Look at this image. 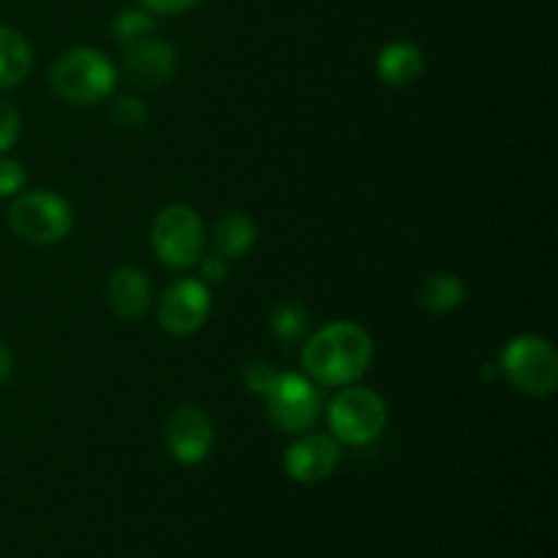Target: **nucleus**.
Segmentation results:
<instances>
[{"instance_id":"nucleus-2","label":"nucleus","mask_w":558,"mask_h":558,"mask_svg":"<svg viewBox=\"0 0 558 558\" xmlns=\"http://www.w3.org/2000/svg\"><path fill=\"white\" fill-rule=\"evenodd\" d=\"M49 82L63 101L74 104V107H93L114 90L118 69L98 49L76 47L54 60Z\"/></svg>"},{"instance_id":"nucleus-25","label":"nucleus","mask_w":558,"mask_h":558,"mask_svg":"<svg viewBox=\"0 0 558 558\" xmlns=\"http://www.w3.org/2000/svg\"><path fill=\"white\" fill-rule=\"evenodd\" d=\"M11 365H14V360H11L9 347H5V343L0 341V387H3L5 381H9V376H11Z\"/></svg>"},{"instance_id":"nucleus-23","label":"nucleus","mask_w":558,"mask_h":558,"mask_svg":"<svg viewBox=\"0 0 558 558\" xmlns=\"http://www.w3.org/2000/svg\"><path fill=\"white\" fill-rule=\"evenodd\" d=\"M199 3L202 0H140L142 9H147L150 14H183Z\"/></svg>"},{"instance_id":"nucleus-12","label":"nucleus","mask_w":558,"mask_h":558,"mask_svg":"<svg viewBox=\"0 0 558 558\" xmlns=\"http://www.w3.org/2000/svg\"><path fill=\"white\" fill-rule=\"evenodd\" d=\"M107 300L120 319H142L147 314V308H150L153 300L150 281L136 267H118L107 281Z\"/></svg>"},{"instance_id":"nucleus-19","label":"nucleus","mask_w":558,"mask_h":558,"mask_svg":"<svg viewBox=\"0 0 558 558\" xmlns=\"http://www.w3.org/2000/svg\"><path fill=\"white\" fill-rule=\"evenodd\" d=\"M112 120L123 129H140L147 120V107L134 96H120L112 104Z\"/></svg>"},{"instance_id":"nucleus-4","label":"nucleus","mask_w":558,"mask_h":558,"mask_svg":"<svg viewBox=\"0 0 558 558\" xmlns=\"http://www.w3.org/2000/svg\"><path fill=\"white\" fill-rule=\"evenodd\" d=\"M330 430L341 445H371L387 425V403L368 387H347L330 403Z\"/></svg>"},{"instance_id":"nucleus-17","label":"nucleus","mask_w":558,"mask_h":558,"mask_svg":"<svg viewBox=\"0 0 558 558\" xmlns=\"http://www.w3.org/2000/svg\"><path fill=\"white\" fill-rule=\"evenodd\" d=\"M272 336L281 338L283 343L300 341L308 330V311L298 303V300H283L270 316Z\"/></svg>"},{"instance_id":"nucleus-16","label":"nucleus","mask_w":558,"mask_h":558,"mask_svg":"<svg viewBox=\"0 0 558 558\" xmlns=\"http://www.w3.org/2000/svg\"><path fill=\"white\" fill-rule=\"evenodd\" d=\"M466 298V289L450 272H434V276L425 278L420 283L417 300L425 311L430 314H447V311H456L458 305Z\"/></svg>"},{"instance_id":"nucleus-24","label":"nucleus","mask_w":558,"mask_h":558,"mask_svg":"<svg viewBox=\"0 0 558 558\" xmlns=\"http://www.w3.org/2000/svg\"><path fill=\"white\" fill-rule=\"evenodd\" d=\"M196 265H202V281L205 283H218L227 278V267L229 262L223 259V256L213 254V256H205L202 254V259L196 262Z\"/></svg>"},{"instance_id":"nucleus-8","label":"nucleus","mask_w":558,"mask_h":558,"mask_svg":"<svg viewBox=\"0 0 558 558\" xmlns=\"http://www.w3.org/2000/svg\"><path fill=\"white\" fill-rule=\"evenodd\" d=\"M210 316V289L202 278H180L158 298V325L169 336H191Z\"/></svg>"},{"instance_id":"nucleus-1","label":"nucleus","mask_w":558,"mask_h":558,"mask_svg":"<svg viewBox=\"0 0 558 558\" xmlns=\"http://www.w3.org/2000/svg\"><path fill=\"white\" fill-rule=\"evenodd\" d=\"M374 341L354 322H332L322 327L303 349V368L319 385H352L368 371Z\"/></svg>"},{"instance_id":"nucleus-11","label":"nucleus","mask_w":558,"mask_h":558,"mask_svg":"<svg viewBox=\"0 0 558 558\" xmlns=\"http://www.w3.org/2000/svg\"><path fill=\"white\" fill-rule=\"evenodd\" d=\"M178 69V52L169 41L161 38H142V41L129 44V52L123 60V76L134 87L156 90L167 85Z\"/></svg>"},{"instance_id":"nucleus-5","label":"nucleus","mask_w":558,"mask_h":558,"mask_svg":"<svg viewBox=\"0 0 558 558\" xmlns=\"http://www.w3.org/2000/svg\"><path fill=\"white\" fill-rule=\"evenodd\" d=\"M153 248L172 270L194 267L205 254V223L189 205H169L153 223Z\"/></svg>"},{"instance_id":"nucleus-6","label":"nucleus","mask_w":558,"mask_h":558,"mask_svg":"<svg viewBox=\"0 0 558 558\" xmlns=\"http://www.w3.org/2000/svg\"><path fill=\"white\" fill-rule=\"evenodd\" d=\"M71 223H74L71 207L49 191L16 194L14 205L9 207L11 232L33 245L60 243L71 232Z\"/></svg>"},{"instance_id":"nucleus-10","label":"nucleus","mask_w":558,"mask_h":558,"mask_svg":"<svg viewBox=\"0 0 558 558\" xmlns=\"http://www.w3.org/2000/svg\"><path fill=\"white\" fill-rule=\"evenodd\" d=\"M341 463V445L336 436L327 434H308L300 436L287 450L283 466L294 483L314 485L330 477Z\"/></svg>"},{"instance_id":"nucleus-14","label":"nucleus","mask_w":558,"mask_h":558,"mask_svg":"<svg viewBox=\"0 0 558 558\" xmlns=\"http://www.w3.org/2000/svg\"><path fill=\"white\" fill-rule=\"evenodd\" d=\"M256 243V223L245 213H227L213 229V248L227 262L243 259Z\"/></svg>"},{"instance_id":"nucleus-7","label":"nucleus","mask_w":558,"mask_h":558,"mask_svg":"<svg viewBox=\"0 0 558 558\" xmlns=\"http://www.w3.org/2000/svg\"><path fill=\"white\" fill-rule=\"evenodd\" d=\"M265 401L270 420L287 434H303L319 417V392L300 374H276Z\"/></svg>"},{"instance_id":"nucleus-9","label":"nucleus","mask_w":558,"mask_h":558,"mask_svg":"<svg viewBox=\"0 0 558 558\" xmlns=\"http://www.w3.org/2000/svg\"><path fill=\"white\" fill-rule=\"evenodd\" d=\"M163 439H167V447L174 461L185 463V466H196V463H202L210 456L216 430H213L210 417L202 409L180 407L167 420Z\"/></svg>"},{"instance_id":"nucleus-13","label":"nucleus","mask_w":558,"mask_h":558,"mask_svg":"<svg viewBox=\"0 0 558 558\" xmlns=\"http://www.w3.org/2000/svg\"><path fill=\"white\" fill-rule=\"evenodd\" d=\"M425 58L420 52V47H414L412 41H392L387 44L379 52L376 60V71H379V80L390 87H407L423 74Z\"/></svg>"},{"instance_id":"nucleus-18","label":"nucleus","mask_w":558,"mask_h":558,"mask_svg":"<svg viewBox=\"0 0 558 558\" xmlns=\"http://www.w3.org/2000/svg\"><path fill=\"white\" fill-rule=\"evenodd\" d=\"M153 31H156V20L147 9L136 5V9H123L112 20V33L120 44H136L142 38H150Z\"/></svg>"},{"instance_id":"nucleus-15","label":"nucleus","mask_w":558,"mask_h":558,"mask_svg":"<svg viewBox=\"0 0 558 558\" xmlns=\"http://www.w3.org/2000/svg\"><path fill=\"white\" fill-rule=\"evenodd\" d=\"M33 69V49L14 27L0 25V90L16 87Z\"/></svg>"},{"instance_id":"nucleus-20","label":"nucleus","mask_w":558,"mask_h":558,"mask_svg":"<svg viewBox=\"0 0 558 558\" xmlns=\"http://www.w3.org/2000/svg\"><path fill=\"white\" fill-rule=\"evenodd\" d=\"M20 129H22L20 112H16L9 101H0V153L14 147V142L20 140Z\"/></svg>"},{"instance_id":"nucleus-21","label":"nucleus","mask_w":558,"mask_h":558,"mask_svg":"<svg viewBox=\"0 0 558 558\" xmlns=\"http://www.w3.org/2000/svg\"><path fill=\"white\" fill-rule=\"evenodd\" d=\"M25 180L27 174L22 169V163L9 161V158L0 161V196H16L25 189Z\"/></svg>"},{"instance_id":"nucleus-22","label":"nucleus","mask_w":558,"mask_h":558,"mask_svg":"<svg viewBox=\"0 0 558 558\" xmlns=\"http://www.w3.org/2000/svg\"><path fill=\"white\" fill-rule=\"evenodd\" d=\"M272 379H276V371L267 363H251L248 371H245V385H248L251 392H259V396H265Z\"/></svg>"},{"instance_id":"nucleus-3","label":"nucleus","mask_w":558,"mask_h":558,"mask_svg":"<svg viewBox=\"0 0 558 558\" xmlns=\"http://www.w3.org/2000/svg\"><path fill=\"white\" fill-rule=\"evenodd\" d=\"M501 374L515 390L532 398H545L558 385V354L543 336H518L501 354Z\"/></svg>"}]
</instances>
